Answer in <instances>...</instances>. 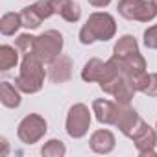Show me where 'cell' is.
I'll return each instance as SVG.
<instances>
[{
  "instance_id": "19",
  "label": "cell",
  "mask_w": 157,
  "mask_h": 157,
  "mask_svg": "<svg viewBox=\"0 0 157 157\" xmlns=\"http://www.w3.org/2000/svg\"><path fill=\"white\" fill-rule=\"evenodd\" d=\"M21 17H22V26H24V28H28V30H37V28L41 26V22H43L41 15L37 13V10L33 8V4H32V6H26V8H22Z\"/></svg>"
},
{
  "instance_id": "9",
  "label": "cell",
  "mask_w": 157,
  "mask_h": 157,
  "mask_svg": "<svg viewBox=\"0 0 157 157\" xmlns=\"http://www.w3.org/2000/svg\"><path fill=\"white\" fill-rule=\"evenodd\" d=\"M122 135H126L128 139H131L142 126H144V120L140 118V115L131 107V105H122L120 109V115H118V120L115 124Z\"/></svg>"
},
{
  "instance_id": "21",
  "label": "cell",
  "mask_w": 157,
  "mask_h": 157,
  "mask_svg": "<svg viewBox=\"0 0 157 157\" xmlns=\"http://www.w3.org/2000/svg\"><path fill=\"white\" fill-rule=\"evenodd\" d=\"M35 41L37 37L32 35V33H21L17 39H15V46L19 48V52L22 56L26 54H35Z\"/></svg>"
},
{
  "instance_id": "6",
  "label": "cell",
  "mask_w": 157,
  "mask_h": 157,
  "mask_svg": "<svg viewBox=\"0 0 157 157\" xmlns=\"http://www.w3.org/2000/svg\"><path fill=\"white\" fill-rule=\"evenodd\" d=\"M48 131V124L44 120V117L37 115V113H30L26 115L19 126H17V137L21 142L24 144H35L39 142Z\"/></svg>"
},
{
  "instance_id": "3",
  "label": "cell",
  "mask_w": 157,
  "mask_h": 157,
  "mask_svg": "<svg viewBox=\"0 0 157 157\" xmlns=\"http://www.w3.org/2000/svg\"><path fill=\"white\" fill-rule=\"evenodd\" d=\"M91 113H93V109H89L82 102L70 105V109L67 113V120H65L67 135L72 139H83L91 128V120H93Z\"/></svg>"
},
{
  "instance_id": "14",
  "label": "cell",
  "mask_w": 157,
  "mask_h": 157,
  "mask_svg": "<svg viewBox=\"0 0 157 157\" xmlns=\"http://www.w3.org/2000/svg\"><path fill=\"white\" fill-rule=\"evenodd\" d=\"M104 74H105V61L98 57H91L82 68V80L87 83H94V82L98 83L104 78Z\"/></svg>"
},
{
  "instance_id": "27",
  "label": "cell",
  "mask_w": 157,
  "mask_h": 157,
  "mask_svg": "<svg viewBox=\"0 0 157 157\" xmlns=\"http://www.w3.org/2000/svg\"><path fill=\"white\" fill-rule=\"evenodd\" d=\"M155 133H157V124H155Z\"/></svg>"
},
{
  "instance_id": "4",
  "label": "cell",
  "mask_w": 157,
  "mask_h": 157,
  "mask_svg": "<svg viewBox=\"0 0 157 157\" xmlns=\"http://www.w3.org/2000/svg\"><path fill=\"white\" fill-rule=\"evenodd\" d=\"M118 15L126 21L151 22L157 17V6L151 0H118Z\"/></svg>"
},
{
  "instance_id": "23",
  "label": "cell",
  "mask_w": 157,
  "mask_h": 157,
  "mask_svg": "<svg viewBox=\"0 0 157 157\" xmlns=\"http://www.w3.org/2000/svg\"><path fill=\"white\" fill-rule=\"evenodd\" d=\"M142 94H146L150 98H157V72H150L148 74V83H146Z\"/></svg>"
},
{
  "instance_id": "15",
  "label": "cell",
  "mask_w": 157,
  "mask_h": 157,
  "mask_svg": "<svg viewBox=\"0 0 157 157\" xmlns=\"http://www.w3.org/2000/svg\"><path fill=\"white\" fill-rule=\"evenodd\" d=\"M137 52H140V50H139V43H137V39H135L133 35H129V33L122 35V37L115 43V46H113V56H115V57H128V56L137 54Z\"/></svg>"
},
{
  "instance_id": "1",
  "label": "cell",
  "mask_w": 157,
  "mask_h": 157,
  "mask_svg": "<svg viewBox=\"0 0 157 157\" xmlns=\"http://www.w3.org/2000/svg\"><path fill=\"white\" fill-rule=\"evenodd\" d=\"M115 33H117L115 17L107 11H94L89 15L87 22L82 26L78 39H80L82 44H93L96 41L105 43V41L113 39Z\"/></svg>"
},
{
  "instance_id": "20",
  "label": "cell",
  "mask_w": 157,
  "mask_h": 157,
  "mask_svg": "<svg viewBox=\"0 0 157 157\" xmlns=\"http://www.w3.org/2000/svg\"><path fill=\"white\" fill-rule=\"evenodd\" d=\"M65 153H67V146L59 139H50L41 148V155L43 157H65Z\"/></svg>"
},
{
  "instance_id": "2",
  "label": "cell",
  "mask_w": 157,
  "mask_h": 157,
  "mask_svg": "<svg viewBox=\"0 0 157 157\" xmlns=\"http://www.w3.org/2000/svg\"><path fill=\"white\" fill-rule=\"evenodd\" d=\"M44 76H46L44 63L35 54H26L22 56L21 70L19 76L15 78V85L26 94H35L44 85Z\"/></svg>"
},
{
  "instance_id": "16",
  "label": "cell",
  "mask_w": 157,
  "mask_h": 157,
  "mask_svg": "<svg viewBox=\"0 0 157 157\" xmlns=\"http://www.w3.org/2000/svg\"><path fill=\"white\" fill-rule=\"evenodd\" d=\"M22 26V17L21 13H15V11H8L2 15V19H0V32H2V35L10 37V35H15Z\"/></svg>"
},
{
  "instance_id": "11",
  "label": "cell",
  "mask_w": 157,
  "mask_h": 157,
  "mask_svg": "<svg viewBox=\"0 0 157 157\" xmlns=\"http://www.w3.org/2000/svg\"><path fill=\"white\" fill-rule=\"evenodd\" d=\"M89 146H91V150H93L94 153L107 155V153H111V151L115 150L117 139H115V135H113L111 129L102 128V129L93 131V135H91V139H89Z\"/></svg>"
},
{
  "instance_id": "25",
  "label": "cell",
  "mask_w": 157,
  "mask_h": 157,
  "mask_svg": "<svg viewBox=\"0 0 157 157\" xmlns=\"http://www.w3.org/2000/svg\"><path fill=\"white\" fill-rule=\"evenodd\" d=\"M0 142H2V151H0V157H6V155H8V151H10V144H8L6 137L0 139Z\"/></svg>"
},
{
  "instance_id": "10",
  "label": "cell",
  "mask_w": 157,
  "mask_h": 157,
  "mask_svg": "<svg viewBox=\"0 0 157 157\" xmlns=\"http://www.w3.org/2000/svg\"><path fill=\"white\" fill-rule=\"evenodd\" d=\"M72 68L74 63L68 56H57L52 63H48V78L52 83H67L72 78Z\"/></svg>"
},
{
  "instance_id": "17",
  "label": "cell",
  "mask_w": 157,
  "mask_h": 157,
  "mask_svg": "<svg viewBox=\"0 0 157 157\" xmlns=\"http://www.w3.org/2000/svg\"><path fill=\"white\" fill-rule=\"evenodd\" d=\"M19 48L17 46H11V44H2L0 46V70H10L13 67L19 65Z\"/></svg>"
},
{
  "instance_id": "5",
  "label": "cell",
  "mask_w": 157,
  "mask_h": 157,
  "mask_svg": "<svg viewBox=\"0 0 157 157\" xmlns=\"http://www.w3.org/2000/svg\"><path fill=\"white\" fill-rule=\"evenodd\" d=\"M63 33L57 30H46L41 35H37L35 41V56L43 61V63H52L57 56H61L63 52Z\"/></svg>"
},
{
  "instance_id": "8",
  "label": "cell",
  "mask_w": 157,
  "mask_h": 157,
  "mask_svg": "<svg viewBox=\"0 0 157 157\" xmlns=\"http://www.w3.org/2000/svg\"><path fill=\"white\" fill-rule=\"evenodd\" d=\"M120 109H122V105L118 102H111V100H105V98H96L93 102L94 118L100 124H105V126L117 124L118 115H120Z\"/></svg>"
},
{
  "instance_id": "12",
  "label": "cell",
  "mask_w": 157,
  "mask_h": 157,
  "mask_svg": "<svg viewBox=\"0 0 157 157\" xmlns=\"http://www.w3.org/2000/svg\"><path fill=\"white\" fill-rule=\"evenodd\" d=\"M56 13L67 22H78L82 17V8L74 0H50Z\"/></svg>"
},
{
  "instance_id": "7",
  "label": "cell",
  "mask_w": 157,
  "mask_h": 157,
  "mask_svg": "<svg viewBox=\"0 0 157 157\" xmlns=\"http://www.w3.org/2000/svg\"><path fill=\"white\" fill-rule=\"evenodd\" d=\"M131 140L135 142V148H137V153L139 155L151 157V155L157 153V133H155V128H150L146 122L131 137Z\"/></svg>"
},
{
  "instance_id": "22",
  "label": "cell",
  "mask_w": 157,
  "mask_h": 157,
  "mask_svg": "<svg viewBox=\"0 0 157 157\" xmlns=\"http://www.w3.org/2000/svg\"><path fill=\"white\" fill-rule=\"evenodd\" d=\"M142 41H144V46L150 48V50H157V24H151L144 30L142 33Z\"/></svg>"
},
{
  "instance_id": "26",
  "label": "cell",
  "mask_w": 157,
  "mask_h": 157,
  "mask_svg": "<svg viewBox=\"0 0 157 157\" xmlns=\"http://www.w3.org/2000/svg\"><path fill=\"white\" fill-rule=\"evenodd\" d=\"M151 2H153V4H155V6H157V0H151Z\"/></svg>"
},
{
  "instance_id": "24",
  "label": "cell",
  "mask_w": 157,
  "mask_h": 157,
  "mask_svg": "<svg viewBox=\"0 0 157 157\" xmlns=\"http://www.w3.org/2000/svg\"><path fill=\"white\" fill-rule=\"evenodd\" d=\"M87 2L93 6V8H98V10H102V8H107L113 0H87Z\"/></svg>"
},
{
  "instance_id": "18",
  "label": "cell",
  "mask_w": 157,
  "mask_h": 157,
  "mask_svg": "<svg viewBox=\"0 0 157 157\" xmlns=\"http://www.w3.org/2000/svg\"><path fill=\"white\" fill-rule=\"evenodd\" d=\"M135 87L131 85V82L128 80V78H124V82L120 83V87L115 91V94H113V98H115V102H118L120 105H131V102H133V98H135Z\"/></svg>"
},
{
  "instance_id": "13",
  "label": "cell",
  "mask_w": 157,
  "mask_h": 157,
  "mask_svg": "<svg viewBox=\"0 0 157 157\" xmlns=\"http://www.w3.org/2000/svg\"><path fill=\"white\" fill-rule=\"evenodd\" d=\"M21 93L22 91L11 82H2L0 83V102H2V105L8 107V109H17L21 105V102H22Z\"/></svg>"
}]
</instances>
